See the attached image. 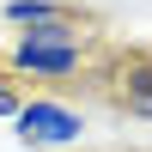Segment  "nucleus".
Returning a JSON list of instances; mask_svg holds the SVG:
<instances>
[{"instance_id": "nucleus-1", "label": "nucleus", "mask_w": 152, "mask_h": 152, "mask_svg": "<svg viewBox=\"0 0 152 152\" xmlns=\"http://www.w3.org/2000/svg\"><path fill=\"white\" fill-rule=\"evenodd\" d=\"M73 61H79V49H73L67 24H43L18 43V67H31V73H73Z\"/></svg>"}, {"instance_id": "nucleus-2", "label": "nucleus", "mask_w": 152, "mask_h": 152, "mask_svg": "<svg viewBox=\"0 0 152 152\" xmlns=\"http://www.w3.org/2000/svg\"><path fill=\"white\" fill-rule=\"evenodd\" d=\"M18 128L31 134V140H49V146L79 140V116L61 110V104H31V110H18Z\"/></svg>"}, {"instance_id": "nucleus-3", "label": "nucleus", "mask_w": 152, "mask_h": 152, "mask_svg": "<svg viewBox=\"0 0 152 152\" xmlns=\"http://www.w3.org/2000/svg\"><path fill=\"white\" fill-rule=\"evenodd\" d=\"M6 12H12L18 24H37V31H43V24H67V18H73L67 6H49V0H12Z\"/></svg>"}, {"instance_id": "nucleus-4", "label": "nucleus", "mask_w": 152, "mask_h": 152, "mask_svg": "<svg viewBox=\"0 0 152 152\" xmlns=\"http://www.w3.org/2000/svg\"><path fill=\"white\" fill-rule=\"evenodd\" d=\"M128 104L140 110V116H152V67H140V73L128 79Z\"/></svg>"}, {"instance_id": "nucleus-5", "label": "nucleus", "mask_w": 152, "mask_h": 152, "mask_svg": "<svg viewBox=\"0 0 152 152\" xmlns=\"http://www.w3.org/2000/svg\"><path fill=\"white\" fill-rule=\"evenodd\" d=\"M12 110H18V104H12V91L0 85V116H12Z\"/></svg>"}]
</instances>
